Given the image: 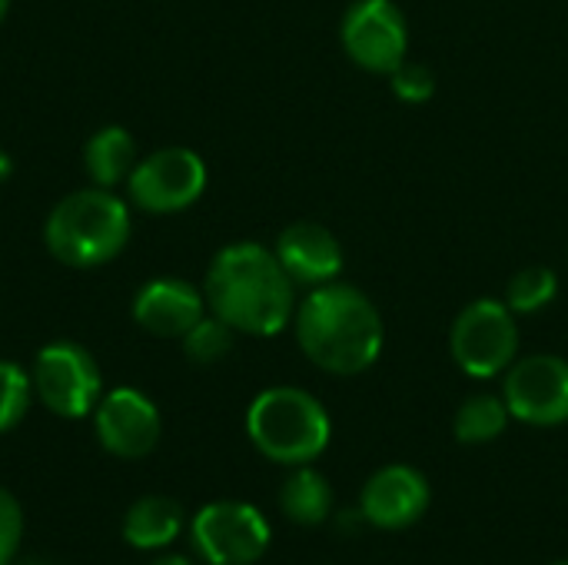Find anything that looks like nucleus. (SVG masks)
Returning a JSON list of instances; mask_svg holds the SVG:
<instances>
[{"mask_svg": "<svg viewBox=\"0 0 568 565\" xmlns=\"http://www.w3.org/2000/svg\"><path fill=\"white\" fill-rule=\"evenodd\" d=\"M10 565H33V563H17V559H13V563H10Z\"/></svg>", "mask_w": 568, "mask_h": 565, "instance_id": "27", "label": "nucleus"}, {"mask_svg": "<svg viewBox=\"0 0 568 565\" xmlns=\"http://www.w3.org/2000/svg\"><path fill=\"white\" fill-rule=\"evenodd\" d=\"M389 87L399 100L406 103H426L436 93V73L426 63L416 60H403L393 73H389Z\"/></svg>", "mask_w": 568, "mask_h": 565, "instance_id": "22", "label": "nucleus"}, {"mask_svg": "<svg viewBox=\"0 0 568 565\" xmlns=\"http://www.w3.org/2000/svg\"><path fill=\"white\" fill-rule=\"evenodd\" d=\"M23 543V509L17 496L0 490V565H10Z\"/></svg>", "mask_w": 568, "mask_h": 565, "instance_id": "23", "label": "nucleus"}, {"mask_svg": "<svg viewBox=\"0 0 568 565\" xmlns=\"http://www.w3.org/2000/svg\"><path fill=\"white\" fill-rule=\"evenodd\" d=\"M503 400L513 420L526 426H562L568 423V360L556 353L523 356L506 370Z\"/></svg>", "mask_w": 568, "mask_h": 565, "instance_id": "10", "label": "nucleus"}, {"mask_svg": "<svg viewBox=\"0 0 568 565\" xmlns=\"http://www.w3.org/2000/svg\"><path fill=\"white\" fill-rule=\"evenodd\" d=\"M276 256L300 286H323L343 273V246L336 233L316 220H296L276 236Z\"/></svg>", "mask_w": 568, "mask_h": 565, "instance_id": "14", "label": "nucleus"}, {"mask_svg": "<svg viewBox=\"0 0 568 565\" xmlns=\"http://www.w3.org/2000/svg\"><path fill=\"white\" fill-rule=\"evenodd\" d=\"M280 509L296 526H323L333 513V486L313 466H293L280 490Z\"/></svg>", "mask_w": 568, "mask_h": 565, "instance_id": "17", "label": "nucleus"}, {"mask_svg": "<svg viewBox=\"0 0 568 565\" xmlns=\"http://www.w3.org/2000/svg\"><path fill=\"white\" fill-rule=\"evenodd\" d=\"M150 565H193V563H190V559H183V556H173V553H170V556H156Z\"/></svg>", "mask_w": 568, "mask_h": 565, "instance_id": "25", "label": "nucleus"}, {"mask_svg": "<svg viewBox=\"0 0 568 565\" xmlns=\"http://www.w3.org/2000/svg\"><path fill=\"white\" fill-rule=\"evenodd\" d=\"M130 233V206L103 186L63 196L43 223L47 250L53 253V260L73 270H93L116 260L126 250Z\"/></svg>", "mask_w": 568, "mask_h": 565, "instance_id": "3", "label": "nucleus"}, {"mask_svg": "<svg viewBox=\"0 0 568 565\" xmlns=\"http://www.w3.org/2000/svg\"><path fill=\"white\" fill-rule=\"evenodd\" d=\"M556 565H568V559H566V563H556Z\"/></svg>", "mask_w": 568, "mask_h": 565, "instance_id": "28", "label": "nucleus"}, {"mask_svg": "<svg viewBox=\"0 0 568 565\" xmlns=\"http://www.w3.org/2000/svg\"><path fill=\"white\" fill-rule=\"evenodd\" d=\"M130 200L143 213H180L193 206L206 190V163L190 147H163L146 160H136L126 180Z\"/></svg>", "mask_w": 568, "mask_h": 565, "instance_id": "7", "label": "nucleus"}, {"mask_svg": "<svg viewBox=\"0 0 568 565\" xmlns=\"http://www.w3.org/2000/svg\"><path fill=\"white\" fill-rule=\"evenodd\" d=\"M33 396L60 420L93 416L103 396V376L97 360L80 343H47L33 360Z\"/></svg>", "mask_w": 568, "mask_h": 565, "instance_id": "6", "label": "nucleus"}, {"mask_svg": "<svg viewBox=\"0 0 568 565\" xmlns=\"http://www.w3.org/2000/svg\"><path fill=\"white\" fill-rule=\"evenodd\" d=\"M7 10H10V0H0V23H3V17H7Z\"/></svg>", "mask_w": 568, "mask_h": 565, "instance_id": "26", "label": "nucleus"}, {"mask_svg": "<svg viewBox=\"0 0 568 565\" xmlns=\"http://www.w3.org/2000/svg\"><path fill=\"white\" fill-rule=\"evenodd\" d=\"M203 296L213 316L246 336H276L296 316V283L276 250L253 240L230 243L213 256Z\"/></svg>", "mask_w": 568, "mask_h": 565, "instance_id": "1", "label": "nucleus"}, {"mask_svg": "<svg viewBox=\"0 0 568 565\" xmlns=\"http://www.w3.org/2000/svg\"><path fill=\"white\" fill-rule=\"evenodd\" d=\"M250 443L280 466H310L333 440L326 406L300 386L263 390L246 410Z\"/></svg>", "mask_w": 568, "mask_h": 565, "instance_id": "4", "label": "nucleus"}, {"mask_svg": "<svg viewBox=\"0 0 568 565\" xmlns=\"http://www.w3.org/2000/svg\"><path fill=\"white\" fill-rule=\"evenodd\" d=\"M339 40L356 67L389 77L409 53V23L393 0H356L343 13Z\"/></svg>", "mask_w": 568, "mask_h": 565, "instance_id": "9", "label": "nucleus"}, {"mask_svg": "<svg viewBox=\"0 0 568 565\" xmlns=\"http://www.w3.org/2000/svg\"><path fill=\"white\" fill-rule=\"evenodd\" d=\"M183 523H186V516H183V506L176 500H170V496H143L123 516V539L133 549H143V553L166 549L183 533Z\"/></svg>", "mask_w": 568, "mask_h": 565, "instance_id": "15", "label": "nucleus"}, {"mask_svg": "<svg viewBox=\"0 0 568 565\" xmlns=\"http://www.w3.org/2000/svg\"><path fill=\"white\" fill-rule=\"evenodd\" d=\"M433 503V490L429 480L406 463H393L376 470L359 496V513L369 526L386 529V533H399L416 526L426 509Z\"/></svg>", "mask_w": 568, "mask_h": 565, "instance_id": "12", "label": "nucleus"}, {"mask_svg": "<svg viewBox=\"0 0 568 565\" xmlns=\"http://www.w3.org/2000/svg\"><path fill=\"white\" fill-rule=\"evenodd\" d=\"M449 353L473 380L503 376L519 356V323L503 300H473L453 323Z\"/></svg>", "mask_w": 568, "mask_h": 565, "instance_id": "5", "label": "nucleus"}, {"mask_svg": "<svg viewBox=\"0 0 568 565\" xmlns=\"http://www.w3.org/2000/svg\"><path fill=\"white\" fill-rule=\"evenodd\" d=\"M83 163H87L93 186L113 190V186L126 183L136 167V143H133L130 130H123V127L97 130L83 147Z\"/></svg>", "mask_w": 568, "mask_h": 565, "instance_id": "16", "label": "nucleus"}, {"mask_svg": "<svg viewBox=\"0 0 568 565\" xmlns=\"http://www.w3.org/2000/svg\"><path fill=\"white\" fill-rule=\"evenodd\" d=\"M296 340L310 363L333 376L366 373L386 343V326L376 303L346 283L313 286L303 303H296Z\"/></svg>", "mask_w": 568, "mask_h": 565, "instance_id": "2", "label": "nucleus"}, {"mask_svg": "<svg viewBox=\"0 0 568 565\" xmlns=\"http://www.w3.org/2000/svg\"><path fill=\"white\" fill-rule=\"evenodd\" d=\"M193 549L210 565H253L270 549V523L250 503H210L190 523Z\"/></svg>", "mask_w": 568, "mask_h": 565, "instance_id": "8", "label": "nucleus"}, {"mask_svg": "<svg viewBox=\"0 0 568 565\" xmlns=\"http://www.w3.org/2000/svg\"><path fill=\"white\" fill-rule=\"evenodd\" d=\"M206 296L186 280L160 276L140 286L133 296V320L140 330L163 336V340H183L203 316H206Z\"/></svg>", "mask_w": 568, "mask_h": 565, "instance_id": "13", "label": "nucleus"}, {"mask_svg": "<svg viewBox=\"0 0 568 565\" xmlns=\"http://www.w3.org/2000/svg\"><path fill=\"white\" fill-rule=\"evenodd\" d=\"M233 336H236V330H233L230 323H223L220 316L210 313V316H203V320L183 336V353H186V360L196 363V366H213V363H220V360L230 356Z\"/></svg>", "mask_w": 568, "mask_h": 565, "instance_id": "20", "label": "nucleus"}, {"mask_svg": "<svg viewBox=\"0 0 568 565\" xmlns=\"http://www.w3.org/2000/svg\"><path fill=\"white\" fill-rule=\"evenodd\" d=\"M30 400H33L30 373L13 360H0V433H10L23 423Z\"/></svg>", "mask_w": 568, "mask_h": 565, "instance_id": "21", "label": "nucleus"}, {"mask_svg": "<svg viewBox=\"0 0 568 565\" xmlns=\"http://www.w3.org/2000/svg\"><path fill=\"white\" fill-rule=\"evenodd\" d=\"M160 410L156 403L130 386H116L100 396L93 410V433L100 446L116 460H143L160 443Z\"/></svg>", "mask_w": 568, "mask_h": 565, "instance_id": "11", "label": "nucleus"}, {"mask_svg": "<svg viewBox=\"0 0 568 565\" xmlns=\"http://www.w3.org/2000/svg\"><path fill=\"white\" fill-rule=\"evenodd\" d=\"M509 420H513V413H509V406H506L503 396L479 393V396H469L456 410L453 433L466 446H486V443H493V440H499L506 433Z\"/></svg>", "mask_w": 568, "mask_h": 565, "instance_id": "18", "label": "nucleus"}, {"mask_svg": "<svg viewBox=\"0 0 568 565\" xmlns=\"http://www.w3.org/2000/svg\"><path fill=\"white\" fill-rule=\"evenodd\" d=\"M10 173H13V163H10V157L0 150V183H7V180H10Z\"/></svg>", "mask_w": 568, "mask_h": 565, "instance_id": "24", "label": "nucleus"}, {"mask_svg": "<svg viewBox=\"0 0 568 565\" xmlns=\"http://www.w3.org/2000/svg\"><path fill=\"white\" fill-rule=\"evenodd\" d=\"M559 296V276L549 266H526L506 286V306L516 316H532Z\"/></svg>", "mask_w": 568, "mask_h": 565, "instance_id": "19", "label": "nucleus"}]
</instances>
